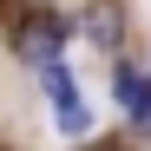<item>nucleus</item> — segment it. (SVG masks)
<instances>
[{
  "label": "nucleus",
  "mask_w": 151,
  "mask_h": 151,
  "mask_svg": "<svg viewBox=\"0 0 151 151\" xmlns=\"http://www.w3.org/2000/svg\"><path fill=\"white\" fill-rule=\"evenodd\" d=\"M66 40H72V27H66L59 13H33V20L13 27V53L27 59V66H46V59L66 53Z\"/></svg>",
  "instance_id": "nucleus-1"
},
{
  "label": "nucleus",
  "mask_w": 151,
  "mask_h": 151,
  "mask_svg": "<svg viewBox=\"0 0 151 151\" xmlns=\"http://www.w3.org/2000/svg\"><path fill=\"white\" fill-rule=\"evenodd\" d=\"M112 92H118V105H125V118H132L138 132L151 138V79H145L138 66H125V59H118V72H112Z\"/></svg>",
  "instance_id": "nucleus-2"
},
{
  "label": "nucleus",
  "mask_w": 151,
  "mask_h": 151,
  "mask_svg": "<svg viewBox=\"0 0 151 151\" xmlns=\"http://www.w3.org/2000/svg\"><path fill=\"white\" fill-rule=\"evenodd\" d=\"M86 33H92L99 46H118V7H92V13H86Z\"/></svg>",
  "instance_id": "nucleus-3"
}]
</instances>
